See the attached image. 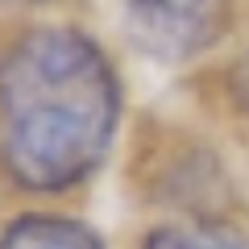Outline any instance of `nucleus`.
<instances>
[{"instance_id": "1", "label": "nucleus", "mask_w": 249, "mask_h": 249, "mask_svg": "<svg viewBox=\"0 0 249 249\" xmlns=\"http://www.w3.org/2000/svg\"><path fill=\"white\" fill-rule=\"evenodd\" d=\"M0 124L4 158L21 183H75L104 154L112 124L104 58L75 34L25 37L0 67Z\"/></svg>"}, {"instance_id": "2", "label": "nucleus", "mask_w": 249, "mask_h": 249, "mask_svg": "<svg viewBox=\"0 0 249 249\" xmlns=\"http://www.w3.org/2000/svg\"><path fill=\"white\" fill-rule=\"evenodd\" d=\"M129 21V37L158 58H183L216 37L224 0H116Z\"/></svg>"}, {"instance_id": "3", "label": "nucleus", "mask_w": 249, "mask_h": 249, "mask_svg": "<svg viewBox=\"0 0 249 249\" xmlns=\"http://www.w3.org/2000/svg\"><path fill=\"white\" fill-rule=\"evenodd\" d=\"M0 249H100V241L79 224L37 216V220H21L17 229H9Z\"/></svg>"}, {"instance_id": "4", "label": "nucleus", "mask_w": 249, "mask_h": 249, "mask_svg": "<svg viewBox=\"0 0 249 249\" xmlns=\"http://www.w3.org/2000/svg\"><path fill=\"white\" fill-rule=\"evenodd\" d=\"M145 249H241L237 241L216 237V232H178V229H162L150 237Z\"/></svg>"}, {"instance_id": "5", "label": "nucleus", "mask_w": 249, "mask_h": 249, "mask_svg": "<svg viewBox=\"0 0 249 249\" xmlns=\"http://www.w3.org/2000/svg\"><path fill=\"white\" fill-rule=\"evenodd\" d=\"M237 96H241V104L249 108V58L241 62V71H237Z\"/></svg>"}, {"instance_id": "6", "label": "nucleus", "mask_w": 249, "mask_h": 249, "mask_svg": "<svg viewBox=\"0 0 249 249\" xmlns=\"http://www.w3.org/2000/svg\"><path fill=\"white\" fill-rule=\"evenodd\" d=\"M9 4H42V0H9Z\"/></svg>"}]
</instances>
